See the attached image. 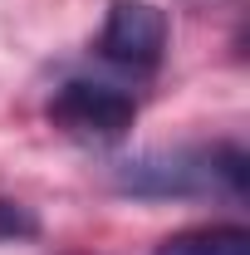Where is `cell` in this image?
<instances>
[{"instance_id":"277c9868","label":"cell","mask_w":250,"mask_h":255,"mask_svg":"<svg viewBox=\"0 0 250 255\" xmlns=\"http://www.w3.org/2000/svg\"><path fill=\"white\" fill-rule=\"evenodd\" d=\"M152 255H250V231L246 226H196L167 236Z\"/></svg>"},{"instance_id":"7a4b0ae2","label":"cell","mask_w":250,"mask_h":255,"mask_svg":"<svg viewBox=\"0 0 250 255\" xmlns=\"http://www.w3.org/2000/svg\"><path fill=\"white\" fill-rule=\"evenodd\" d=\"M137 118V98L103 79H69L49 98V123L79 142H118Z\"/></svg>"},{"instance_id":"6da1fadb","label":"cell","mask_w":250,"mask_h":255,"mask_svg":"<svg viewBox=\"0 0 250 255\" xmlns=\"http://www.w3.org/2000/svg\"><path fill=\"white\" fill-rule=\"evenodd\" d=\"M118 191L147 196V201H172V196H201V191H226L246 196V152L236 142L221 147H182V152H152L118 172Z\"/></svg>"},{"instance_id":"5b68a950","label":"cell","mask_w":250,"mask_h":255,"mask_svg":"<svg viewBox=\"0 0 250 255\" xmlns=\"http://www.w3.org/2000/svg\"><path fill=\"white\" fill-rule=\"evenodd\" d=\"M20 236H34V216L15 201H0V241H20Z\"/></svg>"},{"instance_id":"3957f363","label":"cell","mask_w":250,"mask_h":255,"mask_svg":"<svg viewBox=\"0 0 250 255\" xmlns=\"http://www.w3.org/2000/svg\"><path fill=\"white\" fill-rule=\"evenodd\" d=\"M103 59L127 74H152L167 54V15L147 0H113L98 34Z\"/></svg>"}]
</instances>
